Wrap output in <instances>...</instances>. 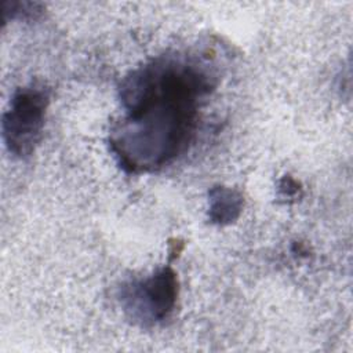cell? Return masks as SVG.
Segmentation results:
<instances>
[{"mask_svg":"<svg viewBox=\"0 0 353 353\" xmlns=\"http://www.w3.org/2000/svg\"><path fill=\"white\" fill-rule=\"evenodd\" d=\"M216 87L210 68L181 55L159 57L125 76V117L109 135L110 150L130 174L153 172L186 150L200 102Z\"/></svg>","mask_w":353,"mask_h":353,"instance_id":"obj_1","label":"cell"},{"mask_svg":"<svg viewBox=\"0 0 353 353\" xmlns=\"http://www.w3.org/2000/svg\"><path fill=\"white\" fill-rule=\"evenodd\" d=\"M50 92L44 85L18 88L3 113L1 131L8 152L19 159L29 157L39 145L44 128Z\"/></svg>","mask_w":353,"mask_h":353,"instance_id":"obj_2","label":"cell"},{"mask_svg":"<svg viewBox=\"0 0 353 353\" xmlns=\"http://www.w3.org/2000/svg\"><path fill=\"white\" fill-rule=\"evenodd\" d=\"M178 291L176 273L164 266L146 279L123 284L119 299L130 320L150 327L168 319L176 305Z\"/></svg>","mask_w":353,"mask_h":353,"instance_id":"obj_3","label":"cell"},{"mask_svg":"<svg viewBox=\"0 0 353 353\" xmlns=\"http://www.w3.org/2000/svg\"><path fill=\"white\" fill-rule=\"evenodd\" d=\"M243 207L244 199L237 189L216 185L208 190V219L214 225L225 226L236 222Z\"/></svg>","mask_w":353,"mask_h":353,"instance_id":"obj_4","label":"cell"},{"mask_svg":"<svg viewBox=\"0 0 353 353\" xmlns=\"http://www.w3.org/2000/svg\"><path fill=\"white\" fill-rule=\"evenodd\" d=\"M40 4L37 3H21V1H6L4 3V22L10 18H34L40 14Z\"/></svg>","mask_w":353,"mask_h":353,"instance_id":"obj_5","label":"cell"},{"mask_svg":"<svg viewBox=\"0 0 353 353\" xmlns=\"http://www.w3.org/2000/svg\"><path fill=\"white\" fill-rule=\"evenodd\" d=\"M302 188L296 179L290 175H284L279 182V194L283 199H292L299 196Z\"/></svg>","mask_w":353,"mask_h":353,"instance_id":"obj_6","label":"cell"}]
</instances>
